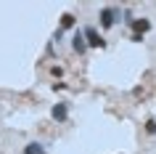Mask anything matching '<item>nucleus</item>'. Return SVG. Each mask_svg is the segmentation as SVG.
<instances>
[{
	"instance_id": "1",
	"label": "nucleus",
	"mask_w": 156,
	"mask_h": 154,
	"mask_svg": "<svg viewBox=\"0 0 156 154\" xmlns=\"http://www.w3.org/2000/svg\"><path fill=\"white\" fill-rule=\"evenodd\" d=\"M98 19H101V29H111L116 21H122V11H116V8L108 6V8H101Z\"/></svg>"
},
{
	"instance_id": "2",
	"label": "nucleus",
	"mask_w": 156,
	"mask_h": 154,
	"mask_svg": "<svg viewBox=\"0 0 156 154\" xmlns=\"http://www.w3.org/2000/svg\"><path fill=\"white\" fill-rule=\"evenodd\" d=\"M82 35H85V43H87V48H106V40L101 37V32L95 29V27H85Z\"/></svg>"
},
{
	"instance_id": "3",
	"label": "nucleus",
	"mask_w": 156,
	"mask_h": 154,
	"mask_svg": "<svg viewBox=\"0 0 156 154\" xmlns=\"http://www.w3.org/2000/svg\"><path fill=\"white\" fill-rule=\"evenodd\" d=\"M72 48H74V53H87V43H85V35H82V29H77L74 32V37H72Z\"/></svg>"
},
{
	"instance_id": "4",
	"label": "nucleus",
	"mask_w": 156,
	"mask_h": 154,
	"mask_svg": "<svg viewBox=\"0 0 156 154\" xmlns=\"http://www.w3.org/2000/svg\"><path fill=\"white\" fill-rule=\"evenodd\" d=\"M50 117H53L56 122H66V120H69V106H66L64 101H61V104H56L53 109H50Z\"/></svg>"
},
{
	"instance_id": "5",
	"label": "nucleus",
	"mask_w": 156,
	"mask_h": 154,
	"mask_svg": "<svg viewBox=\"0 0 156 154\" xmlns=\"http://www.w3.org/2000/svg\"><path fill=\"white\" fill-rule=\"evenodd\" d=\"M130 27H132V35H140V37H143V35L151 29V21H148L146 16H143V19H132Z\"/></svg>"
},
{
	"instance_id": "6",
	"label": "nucleus",
	"mask_w": 156,
	"mask_h": 154,
	"mask_svg": "<svg viewBox=\"0 0 156 154\" xmlns=\"http://www.w3.org/2000/svg\"><path fill=\"white\" fill-rule=\"evenodd\" d=\"M74 24H77V16H74V13H64V16H61V24H58V29H61V32H66V29H72Z\"/></svg>"
},
{
	"instance_id": "7",
	"label": "nucleus",
	"mask_w": 156,
	"mask_h": 154,
	"mask_svg": "<svg viewBox=\"0 0 156 154\" xmlns=\"http://www.w3.org/2000/svg\"><path fill=\"white\" fill-rule=\"evenodd\" d=\"M24 154H45V146L37 144V141H29V144L24 146Z\"/></svg>"
},
{
	"instance_id": "8",
	"label": "nucleus",
	"mask_w": 156,
	"mask_h": 154,
	"mask_svg": "<svg viewBox=\"0 0 156 154\" xmlns=\"http://www.w3.org/2000/svg\"><path fill=\"white\" fill-rule=\"evenodd\" d=\"M50 77L61 80V77H64V66H61V64H53V66H50Z\"/></svg>"
},
{
	"instance_id": "9",
	"label": "nucleus",
	"mask_w": 156,
	"mask_h": 154,
	"mask_svg": "<svg viewBox=\"0 0 156 154\" xmlns=\"http://www.w3.org/2000/svg\"><path fill=\"white\" fill-rule=\"evenodd\" d=\"M143 130H146L148 136H156V120H146V125H143Z\"/></svg>"
},
{
	"instance_id": "10",
	"label": "nucleus",
	"mask_w": 156,
	"mask_h": 154,
	"mask_svg": "<svg viewBox=\"0 0 156 154\" xmlns=\"http://www.w3.org/2000/svg\"><path fill=\"white\" fill-rule=\"evenodd\" d=\"M122 21H124V24H132V11H124V13H122Z\"/></svg>"
},
{
	"instance_id": "11",
	"label": "nucleus",
	"mask_w": 156,
	"mask_h": 154,
	"mask_svg": "<svg viewBox=\"0 0 156 154\" xmlns=\"http://www.w3.org/2000/svg\"><path fill=\"white\" fill-rule=\"evenodd\" d=\"M53 90H66V82H53Z\"/></svg>"
}]
</instances>
